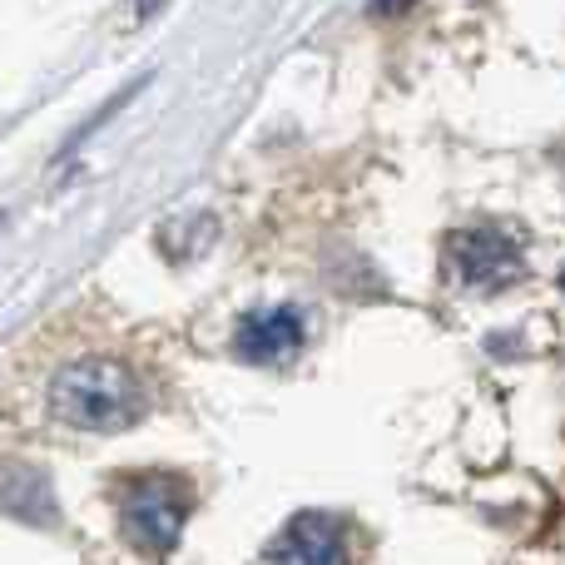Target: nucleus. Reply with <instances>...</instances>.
<instances>
[{
  "mask_svg": "<svg viewBox=\"0 0 565 565\" xmlns=\"http://www.w3.org/2000/svg\"><path fill=\"white\" fill-rule=\"evenodd\" d=\"M264 565H348V541L342 526L322 511H302L268 541Z\"/></svg>",
  "mask_w": 565,
  "mask_h": 565,
  "instance_id": "nucleus-4",
  "label": "nucleus"
},
{
  "mask_svg": "<svg viewBox=\"0 0 565 565\" xmlns=\"http://www.w3.org/2000/svg\"><path fill=\"white\" fill-rule=\"evenodd\" d=\"M451 264L457 274L471 282V288H507V282L521 278V244L507 234V228H467L451 244Z\"/></svg>",
  "mask_w": 565,
  "mask_h": 565,
  "instance_id": "nucleus-3",
  "label": "nucleus"
},
{
  "mask_svg": "<svg viewBox=\"0 0 565 565\" xmlns=\"http://www.w3.org/2000/svg\"><path fill=\"white\" fill-rule=\"evenodd\" d=\"M372 6H377V10H387V15H397V10H407L412 0H372Z\"/></svg>",
  "mask_w": 565,
  "mask_h": 565,
  "instance_id": "nucleus-8",
  "label": "nucleus"
},
{
  "mask_svg": "<svg viewBox=\"0 0 565 565\" xmlns=\"http://www.w3.org/2000/svg\"><path fill=\"white\" fill-rule=\"evenodd\" d=\"M145 412V382L115 358H79L50 382V417L70 431H129Z\"/></svg>",
  "mask_w": 565,
  "mask_h": 565,
  "instance_id": "nucleus-1",
  "label": "nucleus"
},
{
  "mask_svg": "<svg viewBox=\"0 0 565 565\" xmlns=\"http://www.w3.org/2000/svg\"><path fill=\"white\" fill-rule=\"evenodd\" d=\"M234 348L244 362H282L302 348V312L298 308H264V312H248L234 332Z\"/></svg>",
  "mask_w": 565,
  "mask_h": 565,
  "instance_id": "nucleus-5",
  "label": "nucleus"
},
{
  "mask_svg": "<svg viewBox=\"0 0 565 565\" xmlns=\"http://www.w3.org/2000/svg\"><path fill=\"white\" fill-rule=\"evenodd\" d=\"M164 6H169V0H135V15H139V20H149V15H159Z\"/></svg>",
  "mask_w": 565,
  "mask_h": 565,
  "instance_id": "nucleus-7",
  "label": "nucleus"
},
{
  "mask_svg": "<svg viewBox=\"0 0 565 565\" xmlns=\"http://www.w3.org/2000/svg\"><path fill=\"white\" fill-rule=\"evenodd\" d=\"M0 511H10L15 521H30V526H50L60 516L50 477L40 467H30V461L6 467L0 471Z\"/></svg>",
  "mask_w": 565,
  "mask_h": 565,
  "instance_id": "nucleus-6",
  "label": "nucleus"
},
{
  "mask_svg": "<svg viewBox=\"0 0 565 565\" xmlns=\"http://www.w3.org/2000/svg\"><path fill=\"white\" fill-rule=\"evenodd\" d=\"M189 521V487L164 471H149L129 487L125 507H119V526H125V541L145 556H169L184 536Z\"/></svg>",
  "mask_w": 565,
  "mask_h": 565,
  "instance_id": "nucleus-2",
  "label": "nucleus"
}]
</instances>
